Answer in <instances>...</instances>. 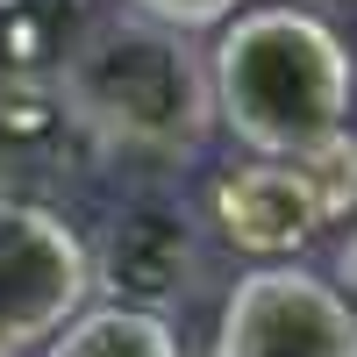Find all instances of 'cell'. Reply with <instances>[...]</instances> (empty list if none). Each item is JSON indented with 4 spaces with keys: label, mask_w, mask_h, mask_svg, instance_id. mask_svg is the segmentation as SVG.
I'll list each match as a JSON object with an SVG mask.
<instances>
[{
    "label": "cell",
    "mask_w": 357,
    "mask_h": 357,
    "mask_svg": "<svg viewBox=\"0 0 357 357\" xmlns=\"http://www.w3.org/2000/svg\"><path fill=\"white\" fill-rule=\"evenodd\" d=\"M207 93H215V122L250 158L307 165L350 122L357 65L321 15L250 8V15H229L207 50Z\"/></svg>",
    "instance_id": "obj_1"
},
{
    "label": "cell",
    "mask_w": 357,
    "mask_h": 357,
    "mask_svg": "<svg viewBox=\"0 0 357 357\" xmlns=\"http://www.w3.org/2000/svg\"><path fill=\"white\" fill-rule=\"evenodd\" d=\"M65 114L122 158H193L215 129V93H207V57L165 22L114 15L93 22L65 50Z\"/></svg>",
    "instance_id": "obj_2"
},
{
    "label": "cell",
    "mask_w": 357,
    "mask_h": 357,
    "mask_svg": "<svg viewBox=\"0 0 357 357\" xmlns=\"http://www.w3.org/2000/svg\"><path fill=\"white\" fill-rule=\"evenodd\" d=\"M93 293L86 236L43 200L0 193V357L50 343Z\"/></svg>",
    "instance_id": "obj_3"
},
{
    "label": "cell",
    "mask_w": 357,
    "mask_h": 357,
    "mask_svg": "<svg viewBox=\"0 0 357 357\" xmlns=\"http://www.w3.org/2000/svg\"><path fill=\"white\" fill-rule=\"evenodd\" d=\"M215 357H357V307L307 264H257L215 314Z\"/></svg>",
    "instance_id": "obj_4"
},
{
    "label": "cell",
    "mask_w": 357,
    "mask_h": 357,
    "mask_svg": "<svg viewBox=\"0 0 357 357\" xmlns=\"http://www.w3.org/2000/svg\"><path fill=\"white\" fill-rule=\"evenodd\" d=\"M215 222L236 250H250L257 264H279L329 229V193H321L314 165L250 158L243 172H229L215 186Z\"/></svg>",
    "instance_id": "obj_5"
},
{
    "label": "cell",
    "mask_w": 357,
    "mask_h": 357,
    "mask_svg": "<svg viewBox=\"0 0 357 357\" xmlns=\"http://www.w3.org/2000/svg\"><path fill=\"white\" fill-rule=\"evenodd\" d=\"M193 222L186 207L172 200H129L122 215L107 222V250L93 272H107L114 293H129V307H151V301H172L186 293L193 279Z\"/></svg>",
    "instance_id": "obj_6"
},
{
    "label": "cell",
    "mask_w": 357,
    "mask_h": 357,
    "mask_svg": "<svg viewBox=\"0 0 357 357\" xmlns=\"http://www.w3.org/2000/svg\"><path fill=\"white\" fill-rule=\"evenodd\" d=\"M43 357H178V329L158 307L107 301V307H79L43 343Z\"/></svg>",
    "instance_id": "obj_7"
},
{
    "label": "cell",
    "mask_w": 357,
    "mask_h": 357,
    "mask_svg": "<svg viewBox=\"0 0 357 357\" xmlns=\"http://www.w3.org/2000/svg\"><path fill=\"white\" fill-rule=\"evenodd\" d=\"M129 15L165 22V29H178V36H193V29H222V22L236 15V0H129Z\"/></svg>",
    "instance_id": "obj_8"
},
{
    "label": "cell",
    "mask_w": 357,
    "mask_h": 357,
    "mask_svg": "<svg viewBox=\"0 0 357 357\" xmlns=\"http://www.w3.org/2000/svg\"><path fill=\"white\" fill-rule=\"evenodd\" d=\"M336 165L343 172H321L314 165V178H321V193H329V222H350V236H357V143H336Z\"/></svg>",
    "instance_id": "obj_9"
},
{
    "label": "cell",
    "mask_w": 357,
    "mask_h": 357,
    "mask_svg": "<svg viewBox=\"0 0 357 357\" xmlns=\"http://www.w3.org/2000/svg\"><path fill=\"white\" fill-rule=\"evenodd\" d=\"M336 272H343V301L357 307V236H350V243H343V264H336Z\"/></svg>",
    "instance_id": "obj_10"
},
{
    "label": "cell",
    "mask_w": 357,
    "mask_h": 357,
    "mask_svg": "<svg viewBox=\"0 0 357 357\" xmlns=\"http://www.w3.org/2000/svg\"><path fill=\"white\" fill-rule=\"evenodd\" d=\"M0 193H8V186H0Z\"/></svg>",
    "instance_id": "obj_11"
}]
</instances>
